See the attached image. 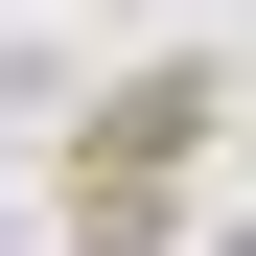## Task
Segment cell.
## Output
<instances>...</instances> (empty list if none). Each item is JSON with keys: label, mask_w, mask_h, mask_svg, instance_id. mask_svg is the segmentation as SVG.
<instances>
[{"label": "cell", "mask_w": 256, "mask_h": 256, "mask_svg": "<svg viewBox=\"0 0 256 256\" xmlns=\"http://www.w3.org/2000/svg\"><path fill=\"white\" fill-rule=\"evenodd\" d=\"M210 70H140V94H94V140H70V256H163V210H186V163H210Z\"/></svg>", "instance_id": "cell-1"}]
</instances>
